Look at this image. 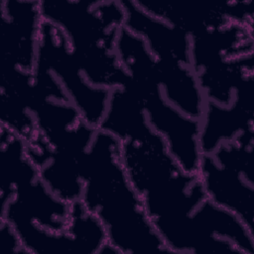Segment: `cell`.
<instances>
[{"label":"cell","instance_id":"6da1fadb","mask_svg":"<svg viewBox=\"0 0 254 254\" xmlns=\"http://www.w3.org/2000/svg\"><path fill=\"white\" fill-rule=\"evenodd\" d=\"M120 157L168 252L195 254L201 235L192 214L207 198L197 173L186 172L155 130L120 141Z\"/></svg>","mask_w":254,"mask_h":254},{"label":"cell","instance_id":"7a4b0ae2","mask_svg":"<svg viewBox=\"0 0 254 254\" xmlns=\"http://www.w3.org/2000/svg\"><path fill=\"white\" fill-rule=\"evenodd\" d=\"M81 202L103 225L119 254L168 252L133 188L120 157V141L97 129L81 167Z\"/></svg>","mask_w":254,"mask_h":254},{"label":"cell","instance_id":"3957f363","mask_svg":"<svg viewBox=\"0 0 254 254\" xmlns=\"http://www.w3.org/2000/svg\"><path fill=\"white\" fill-rule=\"evenodd\" d=\"M44 21L58 27L86 80L112 89L123 84L126 72L115 53V38L124 26L120 1H40Z\"/></svg>","mask_w":254,"mask_h":254},{"label":"cell","instance_id":"277c9868","mask_svg":"<svg viewBox=\"0 0 254 254\" xmlns=\"http://www.w3.org/2000/svg\"><path fill=\"white\" fill-rule=\"evenodd\" d=\"M127 74L121 86L131 90L142 104L150 126L160 134L178 164L196 174L202 153L199 120L192 119L172 105L163 95L156 69V59L144 46L132 48L121 58Z\"/></svg>","mask_w":254,"mask_h":254},{"label":"cell","instance_id":"5b68a950","mask_svg":"<svg viewBox=\"0 0 254 254\" xmlns=\"http://www.w3.org/2000/svg\"><path fill=\"white\" fill-rule=\"evenodd\" d=\"M36 64L51 71L60 81L82 119L97 129L108 105L111 89L90 84L81 72L64 33L43 20Z\"/></svg>","mask_w":254,"mask_h":254},{"label":"cell","instance_id":"8992f818","mask_svg":"<svg viewBox=\"0 0 254 254\" xmlns=\"http://www.w3.org/2000/svg\"><path fill=\"white\" fill-rule=\"evenodd\" d=\"M250 129H254V72L239 82L229 105L205 102L199 119L202 155H211L221 144L235 140Z\"/></svg>","mask_w":254,"mask_h":254},{"label":"cell","instance_id":"52a82bcc","mask_svg":"<svg viewBox=\"0 0 254 254\" xmlns=\"http://www.w3.org/2000/svg\"><path fill=\"white\" fill-rule=\"evenodd\" d=\"M197 175L206 197L235 214L254 233V173L219 164L202 155Z\"/></svg>","mask_w":254,"mask_h":254},{"label":"cell","instance_id":"ba28073f","mask_svg":"<svg viewBox=\"0 0 254 254\" xmlns=\"http://www.w3.org/2000/svg\"><path fill=\"white\" fill-rule=\"evenodd\" d=\"M42 23L40 1H1L3 64L33 72Z\"/></svg>","mask_w":254,"mask_h":254},{"label":"cell","instance_id":"9c48e42d","mask_svg":"<svg viewBox=\"0 0 254 254\" xmlns=\"http://www.w3.org/2000/svg\"><path fill=\"white\" fill-rule=\"evenodd\" d=\"M124 27L139 36L157 60L174 61L190 66V37L144 11L136 1H121Z\"/></svg>","mask_w":254,"mask_h":254},{"label":"cell","instance_id":"30bf717a","mask_svg":"<svg viewBox=\"0 0 254 254\" xmlns=\"http://www.w3.org/2000/svg\"><path fill=\"white\" fill-rule=\"evenodd\" d=\"M150 15L185 31L190 37L231 23V2L166 3L159 1H136Z\"/></svg>","mask_w":254,"mask_h":254},{"label":"cell","instance_id":"8fae6325","mask_svg":"<svg viewBox=\"0 0 254 254\" xmlns=\"http://www.w3.org/2000/svg\"><path fill=\"white\" fill-rule=\"evenodd\" d=\"M253 26L230 23L190 36V66L194 72L223 59L253 53Z\"/></svg>","mask_w":254,"mask_h":254},{"label":"cell","instance_id":"7c38bea8","mask_svg":"<svg viewBox=\"0 0 254 254\" xmlns=\"http://www.w3.org/2000/svg\"><path fill=\"white\" fill-rule=\"evenodd\" d=\"M159 84L165 98L190 118L199 120L205 99L191 66L174 61L156 59Z\"/></svg>","mask_w":254,"mask_h":254},{"label":"cell","instance_id":"4fadbf2b","mask_svg":"<svg viewBox=\"0 0 254 254\" xmlns=\"http://www.w3.org/2000/svg\"><path fill=\"white\" fill-rule=\"evenodd\" d=\"M1 246L2 250L6 252L24 253L18 234L6 220H1Z\"/></svg>","mask_w":254,"mask_h":254}]
</instances>
